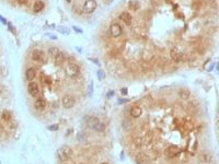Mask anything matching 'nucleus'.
I'll return each instance as SVG.
<instances>
[{"label": "nucleus", "mask_w": 219, "mask_h": 164, "mask_svg": "<svg viewBox=\"0 0 219 164\" xmlns=\"http://www.w3.org/2000/svg\"><path fill=\"white\" fill-rule=\"evenodd\" d=\"M72 150L70 147L68 146H63L60 149L57 150V157L61 162H67L69 160V157H71Z\"/></svg>", "instance_id": "obj_1"}, {"label": "nucleus", "mask_w": 219, "mask_h": 164, "mask_svg": "<svg viewBox=\"0 0 219 164\" xmlns=\"http://www.w3.org/2000/svg\"><path fill=\"white\" fill-rule=\"evenodd\" d=\"M181 153V150L179 149V147L176 146H169L164 150V155L169 159H173V157H178Z\"/></svg>", "instance_id": "obj_2"}, {"label": "nucleus", "mask_w": 219, "mask_h": 164, "mask_svg": "<svg viewBox=\"0 0 219 164\" xmlns=\"http://www.w3.org/2000/svg\"><path fill=\"white\" fill-rule=\"evenodd\" d=\"M65 71H66V75H68V77L73 78V77L78 75V73H79V67H78L77 65L69 62V64H67V66H66Z\"/></svg>", "instance_id": "obj_3"}, {"label": "nucleus", "mask_w": 219, "mask_h": 164, "mask_svg": "<svg viewBox=\"0 0 219 164\" xmlns=\"http://www.w3.org/2000/svg\"><path fill=\"white\" fill-rule=\"evenodd\" d=\"M95 9H97V1L95 0H87L82 8L84 13H92Z\"/></svg>", "instance_id": "obj_4"}, {"label": "nucleus", "mask_w": 219, "mask_h": 164, "mask_svg": "<svg viewBox=\"0 0 219 164\" xmlns=\"http://www.w3.org/2000/svg\"><path fill=\"white\" fill-rule=\"evenodd\" d=\"M28 91L31 94V97H36L40 93V88H39V84L36 82L30 81V83L28 84Z\"/></svg>", "instance_id": "obj_5"}, {"label": "nucleus", "mask_w": 219, "mask_h": 164, "mask_svg": "<svg viewBox=\"0 0 219 164\" xmlns=\"http://www.w3.org/2000/svg\"><path fill=\"white\" fill-rule=\"evenodd\" d=\"M76 103L75 97H71V95H65L63 97V106L65 108H71Z\"/></svg>", "instance_id": "obj_6"}, {"label": "nucleus", "mask_w": 219, "mask_h": 164, "mask_svg": "<svg viewBox=\"0 0 219 164\" xmlns=\"http://www.w3.org/2000/svg\"><path fill=\"white\" fill-rule=\"evenodd\" d=\"M110 32H111L112 36L113 37H119L122 34V28L119 23H113L110 28Z\"/></svg>", "instance_id": "obj_7"}, {"label": "nucleus", "mask_w": 219, "mask_h": 164, "mask_svg": "<svg viewBox=\"0 0 219 164\" xmlns=\"http://www.w3.org/2000/svg\"><path fill=\"white\" fill-rule=\"evenodd\" d=\"M170 56H171V58H172L173 60L175 61V62H179V61L182 60V58H183V56H182V53L180 52L178 48H172V49L170 50Z\"/></svg>", "instance_id": "obj_8"}, {"label": "nucleus", "mask_w": 219, "mask_h": 164, "mask_svg": "<svg viewBox=\"0 0 219 164\" xmlns=\"http://www.w3.org/2000/svg\"><path fill=\"white\" fill-rule=\"evenodd\" d=\"M34 106L37 111H44L45 108H46V102L44 99H37L35 101V103H34Z\"/></svg>", "instance_id": "obj_9"}, {"label": "nucleus", "mask_w": 219, "mask_h": 164, "mask_svg": "<svg viewBox=\"0 0 219 164\" xmlns=\"http://www.w3.org/2000/svg\"><path fill=\"white\" fill-rule=\"evenodd\" d=\"M32 58L36 61H43L44 60V53L40 49L33 50L32 53Z\"/></svg>", "instance_id": "obj_10"}, {"label": "nucleus", "mask_w": 219, "mask_h": 164, "mask_svg": "<svg viewBox=\"0 0 219 164\" xmlns=\"http://www.w3.org/2000/svg\"><path fill=\"white\" fill-rule=\"evenodd\" d=\"M119 19H121V20H122V21L127 25H130V23H132V20H133L132 15H130L128 12H122L121 15H119Z\"/></svg>", "instance_id": "obj_11"}, {"label": "nucleus", "mask_w": 219, "mask_h": 164, "mask_svg": "<svg viewBox=\"0 0 219 164\" xmlns=\"http://www.w3.org/2000/svg\"><path fill=\"white\" fill-rule=\"evenodd\" d=\"M141 114H143V110H141L139 106H134L133 108L130 110V115H132V117H134V118L140 117Z\"/></svg>", "instance_id": "obj_12"}, {"label": "nucleus", "mask_w": 219, "mask_h": 164, "mask_svg": "<svg viewBox=\"0 0 219 164\" xmlns=\"http://www.w3.org/2000/svg\"><path fill=\"white\" fill-rule=\"evenodd\" d=\"M148 161H149V157L145 153H139L136 157V162L138 164H147Z\"/></svg>", "instance_id": "obj_13"}, {"label": "nucleus", "mask_w": 219, "mask_h": 164, "mask_svg": "<svg viewBox=\"0 0 219 164\" xmlns=\"http://www.w3.org/2000/svg\"><path fill=\"white\" fill-rule=\"evenodd\" d=\"M25 75H26V79H28L29 81H33L36 77V70L34 69V68H30V69L26 70Z\"/></svg>", "instance_id": "obj_14"}, {"label": "nucleus", "mask_w": 219, "mask_h": 164, "mask_svg": "<svg viewBox=\"0 0 219 164\" xmlns=\"http://www.w3.org/2000/svg\"><path fill=\"white\" fill-rule=\"evenodd\" d=\"M54 60H55V64L57 65V66H61V65L64 64V61H65V56H64V54L58 53L54 57Z\"/></svg>", "instance_id": "obj_15"}, {"label": "nucleus", "mask_w": 219, "mask_h": 164, "mask_svg": "<svg viewBox=\"0 0 219 164\" xmlns=\"http://www.w3.org/2000/svg\"><path fill=\"white\" fill-rule=\"evenodd\" d=\"M97 123H100L99 119L97 117H93V116H91V117H88L87 118V124L89 126L90 128H94L95 126H97Z\"/></svg>", "instance_id": "obj_16"}, {"label": "nucleus", "mask_w": 219, "mask_h": 164, "mask_svg": "<svg viewBox=\"0 0 219 164\" xmlns=\"http://www.w3.org/2000/svg\"><path fill=\"white\" fill-rule=\"evenodd\" d=\"M140 7V4L138 1H136V0H130V2H128V9L132 11H136L138 10Z\"/></svg>", "instance_id": "obj_17"}, {"label": "nucleus", "mask_w": 219, "mask_h": 164, "mask_svg": "<svg viewBox=\"0 0 219 164\" xmlns=\"http://www.w3.org/2000/svg\"><path fill=\"white\" fill-rule=\"evenodd\" d=\"M44 9V2L43 1H36L35 4H34V6H33V10H34V12H41V11Z\"/></svg>", "instance_id": "obj_18"}, {"label": "nucleus", "mask_w": 219, "mask_h": 164, "mask_svg": "<svg viewBox=\"0 0 219 164\" xmlns=\"http://www.w3.org/2000/svg\"><path fill=\"white\" fill-rule=\"evenodd\" d=\"M190 94H191L190 91H188L187 89H182L179 92V95H180V97H181L182 100H187V99L190 97Z\"/></svg>", "instance_id": "obj_19"}, {"label": "nucleus", "mask_w": 219, "mask_h": 164, "mask_svg": "<svg viewBox=\"0 0 219 164\" xmlns=\"http://www.w3.org/2000/svg\"><path fill=\"white\" fill-rule=\"evenodd\" d=\"M1 118H2L4 120H6V121H9V120H11V118H12V115H11V113L9 111H4V112H2Z\"/></svg>", "instance_id": "obj_20"}, {"label": "nucleus", "mask_w": 219, "mask_h": 164, "mask_svg": "<svg viewBox=\"0 0 219 164\" xmlns=\"http://www.w3.org/2000/svg\"><path fill=\"white\" fill-rule=\"evenodd\" d=\"M199 159H201L202 162H209V161L212 160V157H210V154L206 153V152H204V153L201 154V157H199Z\"/></svg>", "instance_id": "obj_21"}, {"label": "nucleus", "mask_w": 219, "mask_h": 164, "mask_svg": "<svg viewBox=\"0 0 219 164\" xmlns=\"http://www.w3.org/2000/svg\"><path fill=\"white\" fill-rule=\"evenodd\" d=\"M58 53H59V50H58L57 47H50L49 49H48V55L52 56V57H55Z\"/></svg>", "instance_id": "obj_22"}, {"label": "nucleus", "mask_w": 219, "mask_h": 164, "mask_svg": "<svg viewBox=\"0 0 219 164\" xmlns=\"http://www.w3.org/2000/svg\"><path fill=\"white\" fill-rule=\"evenodd\" d=\"M93 129H94V130H97V132H101V131H103V130L105 129V126H104V124H102V123H97V126H95Z\"/></svg>", "instance_id": "obj_23"}, {"label": "nucleus", "mask_w": 219, "mask_h": 164, "mask_svg": "<svg viewBox=\"0 0 219 164\" xmlns=\"http://www.w3.org/2000/svg\"><path fill=\"white\" fill-rule=\"evenodd\" d=\"M151 139H152V137H151L150 134H149V135H146L145 136V138L143 139V143H145V144H149V143L151 142Z\"/></svg>", "instance_id": "obj_24"}, {"label": "nucleus", "mask_w": 219, "mask_h": 164, "mask_svg": "<svg viewBox=\"0 0 219 164\" xmlns=\"http://www.w3.org/2000/svg\"><path fill=\"white\" fill-rule=\"evenodd\" d=\"M184 126H185V128H186L187 130H192V129L194 128V125H193L192 121H186V123L184 124Z\"/></svg>", "instance_id": "obj_25"}, {"label": "nucleus", "mask_w": 219, "mask_h": 164, "mask_svg": "<svg viewBox=\"0 0 219 164\" xmlns=\"http://www.w3.org/2000/svg\"><path fill=\"white\" fill-rule=\"evenodd\" d=\"M48 129L54 131V130H57V129H58V126L57 125H53V126H50V127H48Z\"/></svg>", "instance_id": "obj_26"}, {"label": "nucleus", "mask_w": 219, "mask_h": 164, "mask_svg": "<svg viewBox=\"0 0 219 164\" xmlns=\"http://www.w3.org/2000/svg\"><path fill=\"white\" fill-rule=\"evenodd\" d=\"M99 73V79H103L104 78V72L102 71V70H100V71L97 72Z\"/></svg>", "instance_id": "obj_27"}, {"label": "nucleus", "mask_w": 219, "mask_h": 164, "mask_svg": "<svg viewBox=\"0 0 219 164\" xmlns=\"http://www.w3.org/2000/svg\"><path fill=\"white\" fill-rule=\"evenodd\" d=\"M19 4H25L26 2H28V0H17Z\"/></svg>", "instance_id": "obj_28"}, {"label": "nucleus", "mask_w": 219, "mask_h": 164, "mask_svg": "<svg viewBox=\"0 0 219 164\" xmlns=\"http://www.w3.org/2000/svg\"><path fill=\"white\" fill-rule=\"evenodd\" d=\"M103 1H104L105 4H112V2H113V0H103Z\"/></svg>", "instance_id": "obj_29"}, {"label": "nucleus", "mask_w": 219, "mask_h": 164, "mask_svg": "<svg viewBox=\"0 0 219 164\" xmlns=\"http://www.w3.org/2000/svg\"><path fill=\"white\" fill-rule=\"evenodd\" d=\"M128 93V91H127V89H122V94H124V95H126Z\"/></svg>", "instance_id": "obj_30"}, {"label": "nucleus", "mask_w": 219, "mask_h": 164, "mask_svg": "<svg viewBox=\"0 0 219 164\" xmlns=\"http://www.w3.org/2000/svg\"><path fill=\"white\" fill-rule=\"evenodd\" d=\"M73 29H75L76 31H77V32H79V33H81V32H82V31H81V30H80L79 28H77V26H75V28H73Z\"/></svg>", "instance_id": "obj_31"}, {"label": "nucleus", "mask_w": 219, "mask_h": 164, "mask_svg": "<svg viewBox=\"0 0 219 164\" xmlns=\"http://www.w3.org/2000/svg\"><path fill=\"white\" fill-rule=\"evenodd\" d=\"M66 1H67V2H71V0H66Z\"/></svg>", "instance_id": "obj_32"}, {"label": "nucleus", "mask_w": 219, "mask_h": 164, "mask_svg": "<svg viewBox=\"0 0 219 164\" xmlns=\"http://www.w3.org/2000/svg\"><path fill=\"white\" fill-rule=\"evenodd\" d=\"M102 164H108V163H102Z\"/></svg>", "instance_id": "obj_33"}, {"label": "nucleus", "mask_w": 219, "mask_h": 164, "mask_svg": "<svg viewBox=\"0 0 219 164\" xmlns=\"http://www.w3.org/2000/svg\"><path fill=\"white\" fill-rule=\"evenodd\" d=\"M80 164H83V163H80Z\"/></svg>", "instance_id": "obj_34"}]
</instances>
